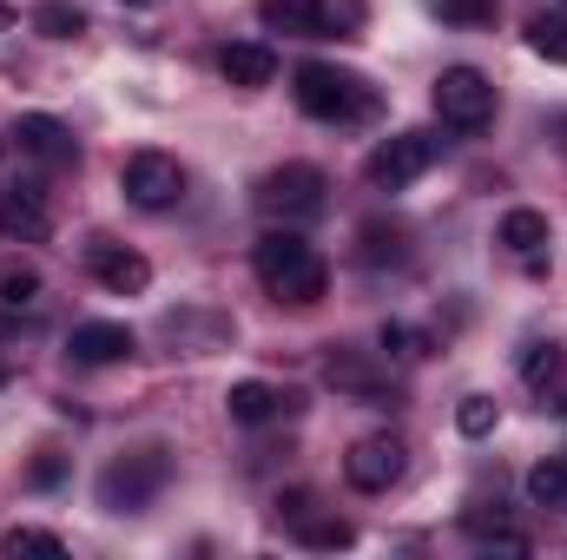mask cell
<instances>
[{"instance_id":"3957f363","label":"cell","mask_w":567,"mask_h":560,"mask_svg":"<svg viewBox=\"0 0 567 560\" xmlns=\"http://www.w3.org/2000/svg\"><path fill=\"white\" fill-rule=\"evenodd\" d=\"M172 481V455L165 448H133V455H113L100 468V508L106 515H145Z\"/></svg>"},{"instance_id":"83f0119b","label":"cell","mask_w":567,"mask_h":560,"mask_svg":"<svg viewBox=\"0 0 567 560\" xmlns=\"http://www.w3.org/2000/svg\"><path fill=\"white\" fill-rule=\"evenodd\" d=\"M383 350H396V356H423V336L403 330V323H383Z\"/></svg>"},{"instance_id":"d4e9b609","label":"cell","mask_w":567,"mask_h":560,"mask_svg":"<svg viewBox=\"0 0 567 560\" xmlns=\"http://www.w3.org/2000/svg\"><path fill=\"white\" fill-rule=\"evenodd\" d=\"M495 422H502L495 396H462V403H455V428H462V435H475V442H482V435H495Z\"/></svg>"},{"instance_id":"7a4b0ae2","label":"cell","mask_w":567,"mask_h":560,"mask_svg":"<svg viewBox=\"0 0 567 560\" xmlns=\"http://www.w3.org/2000/svg\"><path fill=\"white\" fill-rule=\"evenodd\" d=\"M297 106L310 113V120H323V126H363V120H377V106H383V93L363 80V73H350V66H323V60H310V66H297Z\"/></svg>"},{"instance_id":"30bf717a","label":"cell","mask_w":567,"mask_h":560,"mask_svg":"<svg viewBox=\"0 0 567 560\" xmlns=\"http://www.w3.org/2000/svg\"><path fill=\"white\" fill-rule=\"evenodd\" d=\"M258 20L271 33H290V40H337L343 33L330 0H258Z\"/></svg>"},{"instance_id":"f1b7e54d","label":"cell","mask_w":567,"mask_h":560,"mask_svg":"<svg viewBox=\"0 0 567 560\" xmlns=\"http://www.w3.org/2000/svg\"><path fill=\"white\" fill-rule=\"evenodd\" d=\"M60 475H66V462H60V455H40L27 481H33V488H60Z\"/></svg>"},{"instance_id":"4fadbf2b","label":"cell","mask_w":567,"mask_h":560,"mask_svg":"<svg viewBox=\"0 0 567 560\" xmlns=\"http://www.w3.org/2000/svg\"><path fill=\"white\" fill-rule=\"evenodd\" d=\"M140 350V336L126 330V323H80L73 336H66V356L80 363V370H106V363H126Z\"/></svg>"},{"instance_id":"e0dca14e","label":"cell","mask_w":567,"mask_h":560,"mask_svg":"<svg viewBox=\"0 0 567 560\" xmlns=\"http://www.w3.org/2000/svg\"><path fill=\"white\" fill-rule=\"evenodd\" d=\"M225 409H231V422H245V428H265V422H278L297 409V396L290 390H278V383H231V396H225Z\"/></svg>"},{"instance_id":"5b68a950","label":"cell","mask_w":567,"mask_h":560,"mask_svg":"<svg viewBox=\"0 0 567 560\" xmlns=\"http://www.w3.org/2000/svg\"><path fill=\"white\" fill-rule=\"evenodd\" d=\"M258 205L284 225H310V218L330 211V178L317 165H278V172L258 178Z\"/></svg>"},{"instance_id":"cb8c5ba5","label":"cell","mask_w":567,"mask_h":560,"mask_svg":"<svg viewBox=\"0 0 567 560\" xmlns=\"http://www.w3.org/2000/svg\"><path fill=\"white\" fill-rule=\"evenodd\" d=\"M33 33H47V40H80V33H86V13L66 7V0H47V7H33Z\"/></svg>"},{"instance_id":"7402d4cb","label":"cell","mask_w":567,"mask_h":560,"mask_svg":"<svg viewBox=\"0 0 567 560\" xmlns=\"http://www.w3.org/2000/svg\"><path fill=\"white\" fill-rule=\"evenodd\" d=\"M357 238H363V265H403L410 258V238L396 225H383V218H370Z\"/></svg>"},{"instance_id":"8992f818","label":"cell","mask_w":567,"mask_h":560,"mask_svg":"<svg viewBox=\"0 0 567 560\" xmlns=\"http://www.w3.org/2000/svg\"><path fill=\"white\" fill-rule=\"evenodd\" d=\"M435 158H442V133H396V139H383L370 158H363V178L377 185V191H410L423 172H435Z\"/></svg>"},{"instance_id":"8fae6325","label":"cell","mask_w":567,"mask_h":560,"mask_svg":"<svg viewBox=\"0 0 567 560\" xmlns=\"http://www.w3.org/2000/svg\"><path fill=\"white\" fill-rule=\"evenodd\" d=\"M0 238H13V245H47L53 238V205H47L40 185L0 191Z\"/></svg>"},{"instance_id":"9c48e42d","label":"cell","mask_w":567,"mask_h":560,"mask_svg":"<svg viewBox=\"0 0 567 560\" xmlns=\"http://www.w3.org/2000/svg\"><path fill=\"white\" fill-rule=\"evenodd\" d=\"M403 468H410V442H403V435H363V442L343 455V481H350L357 495H383V488H396Z\"/></svg>"},{"instance_id":"9a60e30c","label":"cell","mask_w":567,"mask_h":560,"mask_svg":"<svg viewBox=\"0 0 567 560\" xmlns=\"http://www.w3.org/2000/svg\"><path fill=\"white\" fill-rule=\"evenodd\" d=\"M86 265H93V278L106 283L113 297H140L145 283H152V265H145L140 251H126V245H86Z\"/></svg>"},{"instance_id":"44dd1931","label":"cell","mask_w":567,"mask_h":560,"mask_svg":"<svg viewBox=\"0 0 567 560\" xmlns=\"http://www.w3.org/2000/svg\"><path fill=\"white\" fill-rule=\"evenodd\" d=\"M528 501H535V508H555V515H567V455H555V462H535V468H528Z\"/></svg>"},{"instance_id":"ba28073f","label":"cell","mask_w":567,"mask_h":560,"mask_svg":"<svg viewBox=\"0 0 567 560\" xmlns=\"http://www.w3.org/2000/svg\"><path fill=\"white\" fill-rule=\"evenodd\" d=\"M120 191H126L140 211H165V205L185 198V165H178L172 152H133V158L120 165Z\"/></svg>"},{"instance_id":"277c9868","label":"cell","mask_w":567,"mask_h":560,"mask_svg":"<svg viewBox=\"0 0 567 560\" xmlns=\"http://www.w3.org/2000/svg\"><path fill=\"white\" fill-rule=\"evenodd\" d=\"M435 120L449 126V133H488L495 126V80L482 73V66H442L435 73Z\"/></svg>"},{"instance_id":"484cf974","label":"cell","mask_w":567,"mask_h":560,"mask_svg":"<svg viewBox=\"0 0 567 560\" xmlns=\"http://www.w3.org/2000/svg\"><path fill=\"white\" fill-rule=\"evenodd\" d=\"M429 13L449 20V27H488L495 20V0H429Z\"/></svg>"},{"instance_id":"d6986e66","label":"cell","mask_w":567,"mask_h":560,"mask_svg":"<svg viewBox=\"0 0 567 560\" xmlns=\"http://www.w3.org/2000/svg\"><path fill=\"white\" fill-rule=\"evenodd\" d=\"M515 258H528V265H542V251H548V218L542 211H528V205H515L508 218H502V231H495Z\"/></svg>"},{"instance_id":"52a82bcc","label":"cell","mask_w":567,"mask_h":560,"mask_svg":"<svg viewBox=\"0 0 567 560\" xmlns=\"http://www.w3.org/2000/svg\"><path fill=\"white\" fill-rule=\"evenodd\" d=\"M323 383L337 390V396H350V403H363V409H403V390L390 383V370H377V356H363V350H330L323 356Z\"/></svg>"},{"instance_id":"7c38bea8","label":"cell","mask_w":567,"mask_h":560,"mask_svg":"<svg viewBox=\"0 0 567 560\" xmlns=\"http://www.w3.org/2000/svg\"><path fill=\"white\" fill-rule=\"evenodd\" d=\"M278 515L290 521V535H297L303 548H323V554H337V548H350V541H357V528H350L343 515H323L310 495H290V501H278Z\"/></svg>"},{"instance_id":"4316f807","label":"cell","mask_w":567,"mask_h":560,"mask_svg":"<svg viewBox=\"0 0 567 560\" xmlns=\"http://www.w3.org/2000/svg\"><path fill=\"white\" fill-rule=\"evenodd\" d=\"M0 548H7L13 560H20V554H47V560L66 554V541H60V535H47V528H13V535H7Z\"/></svg>"},{"instance_id":"2e32d148","label":"cell","mask_w":567,"mask_h":560,"mask_svg":"<svg viewBox=\"0 0 567 560\" xmlns=\"http://www.w3.org/2000/svg\"><path fill=\"white\" fill-rule=\"evenodd\" d=\"M218 73H225V86L258 93V86H271V80H278V53H271L265 40H231V46L218 53Z\"/></svg>"},{"instance_id":"6da1fadb","label":"cell","mask_w":567,"mask_h":560,"mask_svg":"<svg viewBox=\"0 0 567 560\" xmlns=\"http://www.w3.org/2000/svg\"><path fill=\"white\" fill-rule=\"evenodd\" d=\"M251 271H258V283H265L278 303H297V310H310V303L330 290V265H323L317 245L297 238V231H265L258 251H251Z\"/></svg>"},{"instance_id":"5bb4252c","label":"cell","mask_w":567,"mask_h":560,"mask_svg":"<svg viewBox=\"0 0 567 560\" xmlns=\"http://www.w3.org/2000/svg\"><path fill=\"white\" fill-rule=\"evenodd\" d=\"M522 383H528V396L548 416H567V350L561 343H535L528 363H522Z\"/></svg>"},{"instance_id":"ffe728a7","label":"cell","mask_w":567,"mask_h":560,"mask_svg":"<svg viewBox=\"0 0 567 560\" xmlns=\"http://www.w3.org/2000/svg\"><path fill=\"white\" fill-rule=\"evenodd\" d=\"M40 271L33 265H7L0 271V317H20V310H40Z\"/></svg>"},{"instance_id":"f546056e","label":"cell","mask_w":567,"mask_h":560,"mask_svg":"<svg viewBox=\"0 0 567 560\" xmlns=\"http://www.w3.org/2000/svg\"><path fill=\"white\" fill-rule=\"evenodd\" d=\"M555 139H561V152H567V120H555Z\"/></svg>"},{"instance_id":"4dcf8cb0","label":"cell","mask_w":567,"mask_h":560,"mask_svg":"<svg viewBox=\"0 0 567 560\" xmlns=\"http://www.w3.org/2000/svg\"><path fill=\"white\" fill-rule=\"evenodd\" d=\"M126 7H158V0H126Z\"/></svg>"},{"instance_id":"ac0fdd59","label":"cell","mask_w":567,"mask_h":560,"mask_svg":"<svg viewBox=\"0 0 567 560\" xmlns=\"http://www.w3.org/2000/svg\"><path fill=\"white\" fill-rule=\"evenodd\" d=\"M13 139H20L27 158H40V165H73V158H80L73 133H66L60 120H47V113H27V120L13 126Z\"/></svg>"},{"instance_id":"603a6c76","label":"cell","mask_w":567,"mask_h":560,"mask_svg":"<svg viewBox=\"0 0 567 560\" xmlns=\"http://www.w3.org/2000/svg\"><path fill=\"white\" fill-rule=\"evenodd\" d=\"M528 46L548 66H567V13H528Z\"/></svg>"}]
</instances>
